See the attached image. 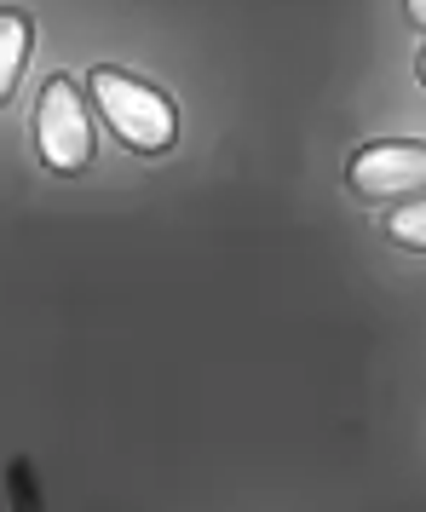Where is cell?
Segmentation results:
<instances>
[{
	"label": "cell",
	"instance_id": "cell-7",
	"mask_svg": "<svg viewBox=\"0 0 426 512\" xmlns=\"http://www.w3.org/2000/svg\"><path fill=\"white\" fill-rule=\"evenodd\" d=\"M421 81H426V52H421Z\"/></svg>",
	"mask_w": 426,
	"mask_h": 512
},
{
	"label": "cell",
	"instance_id": "cell-1",
	"mask_svg": "<svg viewBox=\"0 0 426 512\" xmlns=\"http://www.w3.org/2000/svg\"><path fill=\"white\" fill-rule=\"evenodd\" d=\"M93 98H98V116L116 127V139L127 150H139V156H162L173 133H179V116H173V104H167L156 87H144L133 75L121 70H93Z\"/></svg>",
	"mask_w": 426,
	"mask_h": 512
},
{
	"label": "cell",
	"instance_id": "cell-3",
	"mask_svg": "<svg viewBox=\"0 0 426 512\" xmlns=\"http://www.w3.org/2000/svg\"><path fill=\"white\" fill-rule=\"evenodd\" d=\"M352 190L369 196V202H409V196H426V144L415 139H386L369 144L352 156Z\"/></svg>",
	"mask_w": 426,
	"mask_h": 512
},
{
	"label": "cell",
	"instance_id": "cell-2",
	"mask_svg": "<svg viewBox=\"0 0 426 512\" xmlns=\"http://www.w3.org/2000/svg\"><path fill=\"white\" fill-rule=\"evenodd\" d=\"M35 144H41V162L52 173H81L93 162V127H87V110H81V93H75L70 75H52L41 87V110H35Z\"/></svg>",
	"mask_w": 426,
	"mask_h": 512
},
{
	"label": "cell",
	"instance_id": "cell-6",
	"mask_svg": "<svg viewBox=\"0 0 426 512\" xmlns=\"http://www.w3.org/2000/svg\"><path fill=\"white\" fill-rule=\"evenodd\" d=\"M403 12H409V18H415V24L426 29V0H403Z\"/></svg>",
	"mask_w": 426,
	"mask_h": 512
},
{
	"label": "cell",
	"instance_id": "cell-4",
	"mask_svg": "<svg viewBox=\"0 0 426 512\" xmlns=\"http://www.w3.org/2000/svg\"><path fill=\"white\" fill-rule=\"evenodd\" d=\"M29 47H35V29H29V18H24V12H6V6H0V104L12 98V87H18Z\"/></svg>",
	"mask_w": 426,
	"mask_h": 512
},
{
	"label": "cell",
	"instance_id": "cell-5",
	"mask_svg": "<svg viewBox=\"0 0 426 512\" xmlns=\"http://www.w3.org/2000/svg\"><path fill=\"white\" fill-rule=\"evenodd\" d=\"M386 231H392V242H403V248H421V254H426V196L398 202V208H392V219H386Z\"/></svg>",
	"mask_w": 426,
	"mask_h": 512
}]
</instances>
